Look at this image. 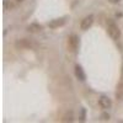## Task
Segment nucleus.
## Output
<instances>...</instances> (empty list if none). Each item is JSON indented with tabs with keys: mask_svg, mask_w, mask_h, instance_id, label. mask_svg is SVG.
<instances>
[{
	"mask_svg": "<svg viewBox=\"0 0 123 123\" xmlns=\"http://www.w3.org/2000/svg\"><path fill=\"white\" fill-rule=\"evenodd\" d=\"M108 35L111 36L112 39H118L121 37V31H119L118 26L112 21H110V24H108Z\"/></svg>",
	"mask_w": 123,
	"mask_h": 123,
	"instance_id": "1",
	"label": "nucleus"
},
{
	"mask_svg": "<svg viewBox=\"0 0 123 123\" xmlns=\"http://www.w3.org/2000/svg\"><path fill=\"white\" fill-rule=\"evenodd\" d=\"M68 46H69V49L71 52H75L79 47V38L76 35H71L69 37V41H68Z\"/></svg>",
	"mask_w": 123,
	"mask_h": 123,
	"instance_id": "2",
	"label": "nucleus"
},
{
	"mask_svg": "<svg viewBox=\"0 0 123 123\" xmlns=\"http://www.w3.org/2000/svg\"><path fill=\"white\" fill-rule=\"evenodd\" d=\"M92 22H94V16H92V15L86 16L83 21H81V25H80V26H81V30H84V31L89 30V28L91 27Z\"/></svg>",
	"mask_w": 123,
	"mask_h": 123,
	"instance_id": "3",
	"label": "nucleus"
},
{
	"mask_svg": "<svg viewBox=\"0 0 123 123\" xmlns=\"http://www.w3.org/2000/svg\"><path fill=\"white\" fill-rule=\"evenodd\" d=\"M31 47V42H28V39L24 38V39H20L16 42V48L17 49H25V48H30Z\"/></svg>",
	"mask_w": 123,
	"mask_h": 123,
	"instance_id": "4",
	"label": "nucleus"
},
{
	"mask_svg": "<svg viewBox=\"0 0 123 123\" xmlns=\"http://www.w3.org/2000/svg\"><path fill=\"white\" fill-rule=\"evenodd\" d=\"M98 104H100V106H101L102 108H110L111 105H112V102H111V100H110L108 97L101 96V97H100V101H98Z\"/></svg>",
	"mask_w": 123,
	"mask_h": 123,
	"instance_id": "5",
	"label": "nucleus"
},
{
	"mask_svg": "<svg viewBox=\"0 0 123 123\" xmlns=\"http://www.w3.org/2000/svg\"><path fill=\"white\" fill-rule=\"evenodd\" d=\"M64 22H65L64 18H55V20H52V21L48 24V26H49L50 28H57V27H59V26H63Z\"/></svg>",
	"mask_w": 123,
	"mask_h": 123,
	"instance_id": "6",
	"label": "nucleus"
},
{
	"mask_svg": "<svg viewBox=\"0 0 123 123\" xmlns=\"http://www.w3.org/2000/svg\"><path fill=\"white\" fill-rule=\"evenodd\" d=\"M27 30L30 31L31 33H36V32H39V31L42 30V27H41V25H38V24H31L27 27Z\"/></svg>",
	"mask_w": 123,
	"mask_h": 123,
	"instance_id": "7",
	"label": "nucleus"
},
{
	"mask_svg": "<svg viewBox=\"0 0 123 123\" xmlns=\"http://www.w3.org/2000/svg\"><path fill=\"white\" fill-rule=\"evenodd\" d=\"M75 75L80 80H85V74H84V71H83V68L79 67V65L75 67Z\"/></svg>",
	"mask_w": 123,
	"mask_h": 123,
	"instance_id": "8",
	"label": "nucleus"
},
{
	"mask_svg": "<svg viewBox=\"0 0 123 123\" xmlns=\"http://www.w3.org/2000/svg\"><path fill=\"white\" fill-rule=\"evenodd\" d=\"M116 97H117V100H123V83L118 84V86H117Z\"/></svg>",
	"mask_w": 123,
	"mask_h": 123,
	"instance_id": "9",
	"label": "nucleus"
},
{
	"mask_svg": "<svg viewBox=\"0 0 123 123\" xmlns=\"http://www.w3.org/2000/svg\"><path fill=\"white\" fill-rule=\"evenodd\" d=\"M63 121L64 122H71V121H73V113H71V112H69V113H67V116L63 118Z\"/></svg>",
	"mask_w": 123,
	"mask_h": 123,
	"instance_id": "10",
	"label": "nucleus"
},
{
	"mask_svg": "<svg viewBox=\"0 0 123 123\" xmlns=\"http://www.w3.org/2000/svg\"><path fill=\"white\" fill-rule=\"evenodd\" d=\"M4 6H5V9H7V7H9V9H11L14 5H12L11 3L9 4V0H4Z\"/></svg>",
	"mask_w": 123,
	"mask_h": 123,
	"instance_id": "11",
	"label": "nucleus"
},
{
	"mask_svg": "<svg viewBox=\"0 0 123 123\" xmlns=\"http://www.w3.org/2000/svg\"><path fill=\"white\" fill-rule=\"evenodd\" d=\"M110 3H112V4H117V3H119L121 0H108Z\"/></svg>",
	"mask_w": 123,
	"mask_h": 123,
	"instance_id": "12",
	"label": "nucleus"
},
{
	"mask_svg": "<svg viewBox=\"0 0 123 123\" xmlns=\"http://www.w3.org/2000/svg\"><path fill=\"white\" fill-rule=\"evenodd\" d=\"M16 1H22V0H16Z\"/></svg>",
	"mask_w": 123,
	"mask_h": 123,
	"instance_id": "13",
	"label": "nucleus"
}]
</instances>
